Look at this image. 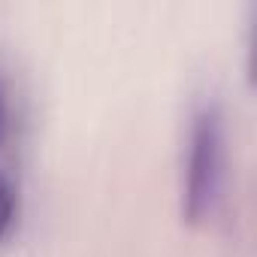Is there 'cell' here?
<instances>
[{
  "label": "cell",
  "mask_w": 257,
  "mask_h": 257,
  "mask_svg": "<svg viewBox=\"0 0 257 257\" xmlns=\"http://www.w3.org/2000/svg\"><path fill=\"white\" fill-rule=\"evenodd\" d=\"M227 182V118L215 97L194 106L185 158H182V218L191 227L206 224L221 200Z\"/></svg>",
  "instance_id": "cell-1"
},
{
  "label": "cell",
  "mask_w": 257,
  "mask_h": 257,
  "mask_svg": "<svg viewBox=\"0 0 257 257\" xmlns=\"http://www.w3.org/2000/svg\"><path fill=\"white\" fill-rule=\"evenodd\" d=\"M16 215H19V194H16V185L13 179L0 170V242H4L16 224Z\"/></svg>",
  "instance_id": "cell-2"
},
{
  "label": "cell",
  "mask_w": 257,
  "mask_h": 257,
  "mask_svg": "<svg viewBox=\"0 0 257 257\" xmlns=\"http://www.w3.org/2000/svg\"><path fill=\"white\" fill-rule=\"evenodd\" d=\"M10 131H13V106H10V91H7V82L0 79V146L10 140Z\"/></svg>",
  "instance_id": "cell-3"
}]
</instances>
